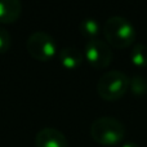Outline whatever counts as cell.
I'll list each match as a JSON object with an SVG mask.
<instances>
[{
  "label": "cell",
  "instance_id": "9c48e42d",
  "mask_svg": "<svg viewBox=\"0 0 147 147\" xmlns=\"http://www.w3.org/2000/svg\"><path fill=\"white\" fill-rule=\"evenodd\" d=\"M79 30H80L81 35L86 38V40L90 39H98L99 31H101V26H99L98 21L93 17H86L80 21L79 23Z\"/></svg>",
  "mask_w": 147,
  "mask_h": 147
},
{
  "label": "cell",
  "instance_id": "ba28073f",
  "mask_svg": "<svg viewBox=\"0 0 147 147\" xmlns=\"http://www.w3.org/2000/svg\"><path fill=\"white\" fill-rule=\"evenodd\" d=\"M61 65L67 70H75L83 63L84 54L75 47H66L59 51Z\"/></svg>",
  "mask_w": 147,
  "mask_h": 147
},
{
  "label": "cell",
  "instance_id": "277c9868",
  "mask_svg": "<svg viewBox=\"0 0 147 147\" xmlns=\"http://www.w3.org/2000/svg\"><path fill=\"white\" fill-rule=\"evenodd\" d=\"M26 49L34 59L48 62L56 56L57 45L54 39L44 31H35L27 38Z\"/></svg>",
  "mask_w": 147,
  "mask_h": 147
},
{
  "label": "cell",
  "instance_id": "8992f818",
  "mask_svg": "<svg viewBox=\"0 0 147 147\" xmlns=\"http://www.w3.org/2000/svg\"><path fill=\"white\" fill-rule=\"evenodd\" d=\"M36 147H67L66 136L56 128L47 127L40 129L35 136Z\"/></svg>",
  "mask_w": 147,
  "mask_h": 147
},
{
  "label": "cell",
  "instance_id": "7a4b0ae2",
  "mask_svg": "<svg viewBox=\"0 0 147 147\" xmlns=\"http://www.w3.org/2000/svg\"><path fill=\"white\" fill-rule=\"evenodd\" d=\"M125 127L120 120L111 116H101L90 125V136L102 146H116L124 141Z\"/></svg>",
  "mask_w": 147,
  "mask_h": 147
},
{
  "label": "cell",
  "instance_id": "30bf717a",
  "mask_svg": "<svg viewBox=\"0 0 147 147\" xmlns=\"http://www.w3.org/2000/svg\"><path fill=\"white\" fill-rule=\"evenodd\" d=\"M130 61L136 67L147 66V47L143 44H136L130 52Z\"/></svg>",
  "mask_w": 147,
  "mask_h": 147
},
{
  "label": "cell",
  "instance_id": "6da1fadb",
  "mask_svg": "<svg viewBox=\"0 0 147 147\" xmlns=\"http://www.w3.org/2000/svg\"><path fill=\"white\" fill-rule=\"evenodd\" d=\"M103 34L107 43L117 49L132 45L137 36L133 23L123 16H111L107 18L103 25Z\"/></svg>",
  "mask_w": 147,
  "mask_h": 147
},
{
  "label": "cell",
  "instance_id": "8fae6325",
  "mask_svg": "<svg viewBox=\"0 0 147 147\" xmlns=\"http://www.w3.org/2000/svg\"><path fill=\"white\" fill-rule=\"evenodd\" d=\"M129 89L134 96H143L147 93V79L141 75H136L130 78Z\"/></svg>",
  "mask_w": 147,
  "mask_h": 147
},
{
  "label": "cell",
  "instance_id": "5b68a950",
  "mask_svg": "<svg viewBox=\"0 0 147 147\" xmlns=\"http://www.w3.org/2000/svg\"><path fill=\"white\" fill-rule=\"evenodd\" d=\"M84 57L94 69H106L112 61V51L106 41L101 39H90L85 41Z\"/></svg>",
  "mask_w": 147,
  "mask_h": 147
},
{
  "label": "cell",
  "instance_id": "4fadbf2b",
  "mask_svg": "<svg viewBox=\"0 0 147 147\" xmlns=\"http://www.w3.org/2000/svg\"><path fill=\"white\" fill-rule=\"evenodd\" d=\"M120 147H140V145H137V143L130 142V141H129V142H124Z\"/></svg>",
  "mask_w": 147,
  "mask_h": 147
},
{
  "label": "cell",
  "instance_id": "3957f363",
  "mask_svg": "<svg viewBox=\"0 0 147 147\" xmlns=\"http://www.w3.org/2000/svg\"><path fill=\"white\" fill-rule=\"evenodd\" d=\"M130 78L119 70L105 72L97 81V93L105 101H117L129 89Z\"/></svg>",
  "mask_w": 147,
  "mask_h": 147
},
{
  "label": "cell",
  "instance_id": "52a82bcc",
  "mask_svg": "<svg viewBox=\"0 0 147 147\" xmlns=\"http://www.w3.org/2000/svg\"><path fill=\"white\" fill-rule=\"evenodd\" d=\"M21 0H0V22L13 23L21 17Z\"/></svg>",
  "mask_w": 147,
  "mask_h": 147
},
{
  "label": "cell",
  "instance_id": "7c38bea8",
  "mask_svg": "<svg viewBox=\"0 0 147 147\" xmlns=\"http://www.w3.org/2000/svg\"><path fill=\"white\" fill-rule=\"evenodd\" d=\"M12 45V36L9 31L0 27V53H7Z\"/></svg>",
  "mask_w": 147,
  "mask_h": 147
}]
</instances>
